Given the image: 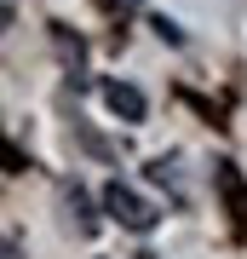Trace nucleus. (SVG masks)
Here are the masks:
<instances>
[{
  "mask_svg": "<svg viewBox=\"0 0 247 259\" xmlns=\"http://www.w3.org/2000/svg\"><path fill=\"white\" fill-rule=\"evenodd\" d=\"M104 213H110L121 231H138V236H150V231L161 225V207H150L144 196H138L132 185H121V179H115V185H104Z\"/></svg>",
  "mask_w": 247,
  "mask_h": 259,
  "instance_id": "obj_1",
  "label": "nucleus"
},
{
  "mask_svg": "<svg viewBox=\"0 0 247 259\" xmlns=\"http://www.w3.org/2000/svg\"><path fill=\"white\" fill-rule=\"evenodd\" d=\"M104 104H110L115 121H132V127L150 115V104H144V93H138L132 81H104Z\"/></svg>",
  "mask_w": 247,
  "mask_h": 259,
  "instance_id": "obj_2",
  "label": "nucleus"
},
{
  "mask_svg": "<svg viewBox=\"0 0 247 259\" xmlns=\"http://www.w3.org/2000/svg\"><path fill=\"white\" fill-rule=\"evenodd\" d=\"M64 207H69V219L81 225V231H92V225H98V213H92V202H86V190H81V185H69V190H64Z\"/></svg>",
  "mask_w": 247,
  "mask_h": 259,
  "instance_id": "obj_3",
  "label": "nucleus"
},
{
  "mask_svg": "<svg viewBox=\"0 0 247 259\" xmlns=\"http://www.w3.org/2000/svg\"><path fill=\"white\" fill-rule=\"evenodd\" d=\"M52 40H58V52H64V64H75V69H81L86 47H81V40H69V29H64V23H52Z\"/></svg>",
  "mask_w": 247,
  "mask_h": 259,
  "instance_id": "obj_4",
  "label": "nucleus"
},
{
  "mask_svg": "<svg viewBox=\"0 0 247 259\" xmlns=\"http://www.w3.org/2000/svg\"><path fill=\"white\" fill-rule=\"evenodd\" d=\"M156 35L167 40V47H184V29H178L173 18H156Z\"/></svg>",
  "mask_w": 247,
  "mask_h": 259,
  "instance_id": "obj_5",
  "label": "nucleus"
},
{
  "mask_svg": "<svg viewBox=\"0 0 247 259\" xmlns=\"http://www.w3.org/2000/svg\"><path fill=\"white\" fill-rule=\"evenodd\" d=\"M6 259H23V253H18V248H12V242H6Z\"/></svg>",
  "mask_w": 247,
  "mask_h": 259,
  "instance_id": "obj_6",
  "label": "nucleus"
},
{
  "mask_svg": "<svg viewBox=\"0 0 247 259\" xmlns=\"http://www.w3.org/2000/svg\"><path fill=\"white\" fill-rule=\"evenodd\" d=\"M132 259H161V253H150V248H144V253H132Z\"/></svg>",
  "mask_w": 247,
  "mask_h": 259,
  "instance_id": "obj_7",
  "label": "nucleus"
}]
</instances>
